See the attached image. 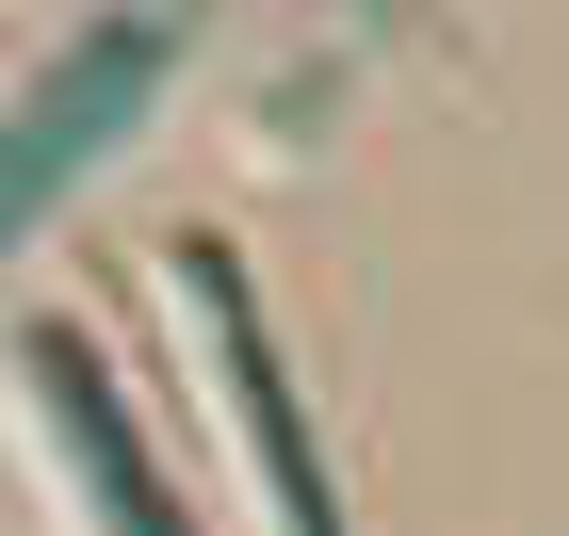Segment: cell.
Here are the masks:
<instances>
[{"label":"cell","instance_id":"obj_1","mask_svg":"<svg viewBox=\"0 0 569 536\" xmlns=\"http://www.w3.org/2000/svg\"><path fill=\"white\" fill-rule=\"evenodd\" d=\"M179 49H196L179 17H98L82 49H49V65H33V98L0 114V261L33 244V227L66 212V179H82L98 146H114L147 98L179 82Z\"/></svg>","mask_w":569,"mask_h":536},{"label":"cell","instance_id":"obj_2","mask_svg":"<svg viewBox=\"0 0 569 536\" xmlns=\"http://www.w3.org/2000/svg\"><path fill=\"white\" fill-rule=\"evenodd\" d=\"M179 293L212 310V374H228V406H244V455H261L277 536H342V504H326V455H309V423H293V374H277V342H261V310H244L228 244H179Z\"/></svg>","mask_w":569,"mask_h":536},{"label":"cell","instance_id":"obj_3","mask_svg":"<svg viewBox=\"0 0 569 536\" xmlns=\"http://www.w3.org/2000/svg\"><path fill=\"white\" fill-rule=\"evenodd\" d=\"M33 391H49V439H66V488H82L98 536H196L179 488L147 472V439H131V406H114V374H98L82 325H33Z\"/></svg>","mask_w":569,"mask_h":536}]
</instances>
